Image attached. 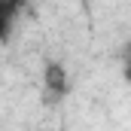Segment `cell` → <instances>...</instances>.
<instances>
[{"label": "cell", "mask_w": 131, "mask_h": 131, "mask_svg": "<svg viewBox=\"0 0 131 131\" xmlns=\"http://www.w3.org/2000/svg\"><path fill=\"white\" fill-rule=\"evenodd\" d=\"M67 92H70L67 67L61 61H46V67H43V104L55 107L67 98Z\"/></svg>", "instance_id": "obj_1"}, {"label": "cell", "mask_w": 131, "mask_h": 131, "mask_svg": "<svg viewBox=\"0 0 131 131\" xmlns=\"http://www.w3.org/2000/svg\"><path fill=\"white\" fill-rule=\"evenodd\" d=\"M122 76H125V82H131V55H125V61H122Z\"/></svg>", "instance_id": "obj_2"}, {"label": "cell", "mask_w": 131, "mask_h": 131, "mask_svg": "<svg viewBox=\"0 0 131 131\" xmlns=\"http://www.w3.org/2000/svg\"><path fill=\"white\" fill-rule=\"evenodd\" d=\"M3 3H15V6H21V3H25V0H3Z\"/></svg>", "instance_id": "obj_3"}, {"label": "cell", "mask_w": 131, "mask_h": 131, "mask_svg": "<svg viewBox=\"0 0 131 131\" xmlns=\"http://www.w3.org/2000/svg\"><path fill=\"white\" fill-rule=\"evenodd\" d=\"M125 55H131V43H128V46H125Z\"/></svg>", "instance_id": "obj_4"}]
</instances>
